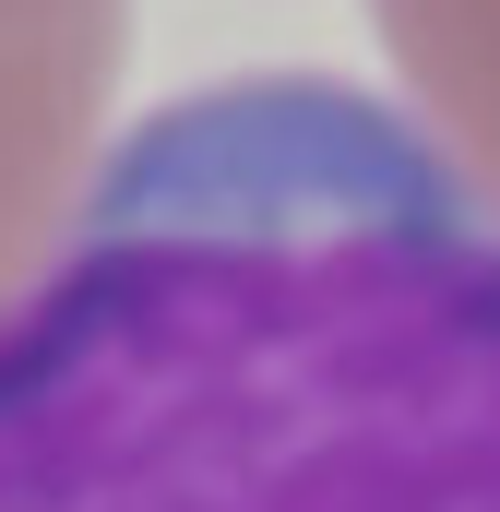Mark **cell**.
<instances>
[{"instance_id": "3957f363", "label": "cell", "mask_w": 500, "mask_h": 512, "mask_svg": "<svg viewBox=\"0 0 500 512\" xmlns=\"http://www.w3.org/2000/svg\"><path fill=\"white\" fill-rule=\"evenodd\" d=\"M417 143L500 215V0H370Z\"/></svg>"}, {"instance_id": "6da1fadb", "label": "cell", "mask_w": 500, "mask_h": 512, "mask_svg": "<svg viewBox=\"0 0 500 512\" xmlns=\"http://www.w3.org/2000/svg\"><path fill=\"white\" fill-rule=\"evenodd\" d=\"M0 512H500V215L358 84L167 96L0 310Z\"/></svg>"}, {"instance_id": "7a4b0ae2", "label": "cell", "mask_w": 500, "mask_h": 512, "mask_svg": "<svg viewBox=\"0 0 500 512\" xmlns=\"http://www.w3.org/2000/svg\"><path fill=\"white\" fill-rule=\"evenodd\" d=\"M131 0H0V310L36 286L108 167Z\"/></svg>"}]
</instances>
